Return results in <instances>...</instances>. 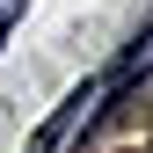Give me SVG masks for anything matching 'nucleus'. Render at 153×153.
<instances>
[{
    "mask_svg": "<svg viewBox=\"0 0 153 153\" xmlns=\"http://www.w3.org/2000/svg\"><path fill=\"white\" fill-rule=\"evenodd\" d=\"M15 15H22V7H0V44H7V29H15Z\"/></svg>",
    "mask_w": 153,
    "mask_h": 153,
    "instance_id": "obj_2",
    "label": "nucleus"
},
{
    "mask_svg": "<svg viewBox=\"0 0 153 153\" xmlns=\"http://www.w3.org/2000/svg\"><path fill=\"white\" fill-rule=\"evenodd\" d=\"M88 102H95V88H73V95H66V102H59V109H51V117H44V124H36V131H29V153H51V146H59V139H66V131H73V124H80V117H88Z\"/></svg>",
    "mask_w": 153,
    "mask_h": 153,
    "instance_id": "obj_1",
    "label": "nucleus"
}]
</instances>
